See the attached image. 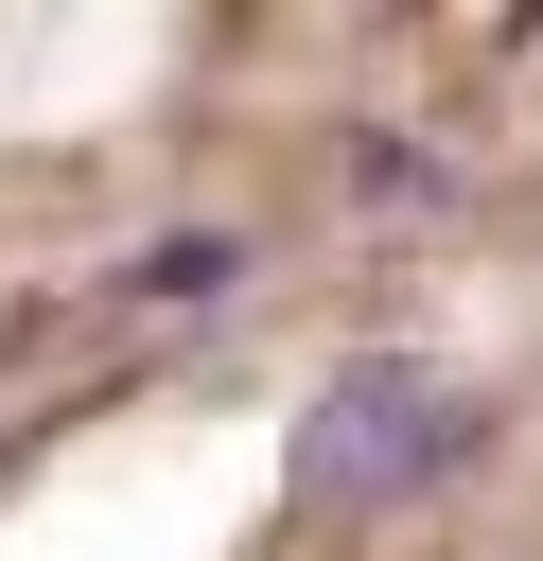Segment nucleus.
I'll return each instance as SVG.
<instances>
[{
	"instance_id": "nucleus-1",
	"label": "nucleus",
	"mask_w": 543,
	"mask_h": 561,
	"mask_svg": "<svg viewBox=\"0 0 543 561\" xmlns=\"http://www.w3.org/2000/svg\"><path fill=\"white\" fill-rule=\"evenodd\" d=\"M455 456H473V386H438V368H350V386L315 403V438H298V491L385 508V491H420V473H455Z\"/></svg>"
},
{
	"instance_id": "nucleus-2",
	"label": "nucleus",
	"mask_w": 543,
	"mask_h": 561,
	"mask_svg": "<svg viewBox=\"0 0 543 561\" xmlns=\"http://www.w3.org/2000/svg\"><path fill=\"white\" fill-rule=\"evenodd\" d=\"M228 280H245V245H228V228H193V245H140V263H123V298H228Z\"/></svg>"
}]
</instances>
